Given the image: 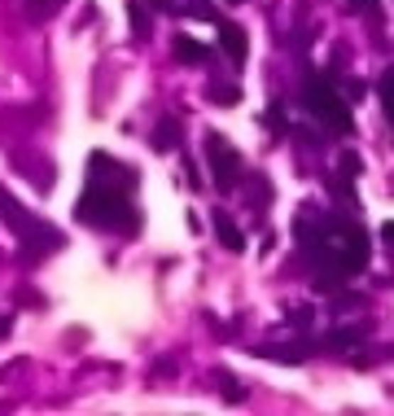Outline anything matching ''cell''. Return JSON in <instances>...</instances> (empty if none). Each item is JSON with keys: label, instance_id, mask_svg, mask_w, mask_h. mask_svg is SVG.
I'll list each match as a JSON object with an SVG mask.
<instances>
[{"label": "cell", "instance_id": "obj_8", "mask_svg": "<svg viewBox=\"0 0 394 416\" xmlns=\"http://www.w3.org/2000/svg\"><path fill=\"white\" fill-rule=\"evenodd\" d=\"M180 145V123L175 119H163V123H158V132H153V149L158 153H171Z\"/></svg>", "mask_w": 394, "mask_h": 416}, {"label": "cell", "instance_id": "obj_19", "mask_svg": "<svg viewBox=\"0 0 394 416\" xmlns=\"http://www.w3.org/2000/svg\"><path fill=\"white\" fill-rule=\"evenodd\" d=\"M373 5H377V0H351V9H355V13H363V9H373Z\"/></svg>", "mask_w": 394, "mask_h": 416}, {"label": "cell", "instance_id": "obj_12", "mask_svg": "<svg viewBox=\"0 0 394 416\" xmlns=\"http://www.w3.org/2000/svg\"><path fill=\"white\" fill-rule=\"evenodd\" d=\"M127 18H131V31H136V35H149V9H145V0H127Z\"/></svg>", "mask_w": 394, "mask_h": 416}, {"label": "cell", "instance_id": "obj_4", "mask_svg": "<svg viewBox=\"0 0 394 416\" xmlns=\"http://www.w3.org/2000/svg\"><path fill=\"white\" fill-rule=\"evenodd\" d=\"M307 110L320 119L329 132H351V110H346V101H341L337 88H329L324 80H311V84H307Z\"/></svg>", "mask_w": 394, "mask_h": 416}, {"label": "cell", "instance_id": "obj_10", "mask_svg": "<svg viewBox=\"0 0 394 416\" xmlns=\"http://www.w3.org/2000/svg\"><path fill=\"white\" fill-rule=\"evenodd\" d=\"M175 58H180V62H206L210 48L197 44V40H189V35H180V40H175Z\"/></svg>", "mask_w": 394, "mask_h": 416}, {"label": "cell", "instance_id": "obj_6", "mask_svg": "<svg viewBox=\"0 0 394 416\" xmlns=\"http://www.w3.org/2000/svg\"><path fill=\"white\" fill-rule=\"evenodd\" d=\"M219 44H224V53L232 58V66H241V62H246V53H250L246 31L236 27V22H224V18H219Z\"/></svg>", "mask_w": 394, "mask_h": 416}, {"label": "cell", "instance_id": "obj_3", "mask_svg": "<svg viewBox=\"0 0 394 416\" xmlns=\"http://www.w3.org/2000/svg\"><path fill=\"white\" fill-rule=\"evenodd\" d=\"M0 215H5L9 232H18V241L26 246V258H40V254H48V250L62 246V232L53 228V224H44V219H35L9 189H0Z\"/></svg>", "mask_w": 394, "mask_h": 416}, {"label": "cell", "instance_id": "obj_9", "mask_svg": "<svg viewBox=\"0 0 394 416\" xmlns=\"http://www.w3.org/2000/svg\"><path fill=\"white\" fill-rule=\"evenodd\" d=\"M254 355L276 359V363H302V359H307V351H302V346H258Z\"/></svg>", "mask_w": 394, "mask_h": 416}, {"label": "cell", "instance_id": "obj_11", "mask_svg": "<svg viewBox=\"0 0 394 416\" xmlns=\"http://www.w3.org/2000/svg\"><path fill=\"white\" fill-rule=\"evenodd\" d=\"M206 97H210V101H219V106H236V101H241V88H236V84H219V80H215V84L206 88Z\"/></svg>", "mask_w": 394, "mask_h": 416}, {"label": "cell", "instance_id": "obj_14", "mask_svg": "<svg viewBox=\"0 0 394 416\" xmlns=\"http://www.w3.org/2000/svg\"><path fill=\"white\" fill-rule=\"evenodd\" d=\"M58 9H62V0H26V18H31V22H44Z\"/></svg>", "mask_w": 394, "mask_h": 416}, {"label": "cell", "instance_id": "obj_7", "mask_svg": "<svg viewBox=\"0 0 394 416\" xmlns=\"http://www.w3.org/2000/svg\"><path fill=\"white\" fill-rule=\"evenodd\" d=\"M215 237H219V246H224L228 254H241V250H246V232L236 228L224 211H215Z\"/></svg>", "mask_w": 394, "mask_h": 416}, {"label": "cell", "instance_id": "obj_15", "mask_svg": "<svg viewBox=\"0 0 394 416\" xmlns=\"http://www.w3.org/2000/svg\"><path fill=\"white\" fill-rule=\"evenodd\" d=\"M381 106H385V119L394 127V66L385 70V80H381Z\"/></svg>", "mask_w": 394, "mask_h": 416}, {"label": "cell", "instance_id": "obj_13", "mask_svg": "<svg viewBox=\"0 0 394 416\" xmlns=\"http://www.w3.org/2000/svg\"><path fill=\"white\" fill-rule=\"evenodd\" d=\"M363 337H368V329H341V333L324 337V351H337V346H355V342H363Z\"/></svg>", "mask_w": 394, "mask_h": 416}, {"label": "cell", "instance_id": "obj_18", "mask_svg": "<svg viewBox=\"0 0 394 416\" xmlns=\"http://www.w3.org/2000/svg\"><path fill=\"white\" fill-rule=\"evenodd\" d=\"M381 241H390V246H394V219H390V224H381Z\"/></svg>", "mask_w": 394, "mask_h": 416}, {"label": "cell", "instance_id": "obj_1", "mask_svg": "<svg viewBox=\"0 0 394 416\" xmlns=\"http://www.w3.org/2000/svg\"><path fill=\"white\" fill-rule=\"evenodd\" d=\"M302 250L311 258H324V268H337V272H363L368 258H373V246H368V232L351 219H329L324 228H311L302 224Z\"/></svg>", "mask_w": 394, "mask_h": 416}, {"label": "cell", "instance_id": "obj_16", "mask_svg": "<svg viewBox=\"0 0 394 416\" xmlns=\"http://www.w3.org/2000/svg\"><path fill=\"white\" fill-rule=\"evenodd\" d=\"M341 175H346V180H355V175H363V158H359V153H355V149H346V153H341Z\"/></svg>", "mask_w": 394, "mask_h": 416}, {"label": "cell", "instance_id": "obj_5", "mask_svg": "<svg viewBox=\"0 0 394 416\" xmlns=\"http://www.w3.org/2000/svg\"><path fill=\"white\" fill-rule=\"evenodd\" d=\"M206 163H210V175H215V185L224 189V193H232V189H241V153H236L219 132H206Z\"/></svg>", "mask_w": 394, "mask_h": 416}, {"label": "cell", "instance_id": "obj_17", "mask_svg": "<svg viewBox=\"0 0 394 416\" xmlns=\"http://www.w3.org/2000/svg\"><path fill=\"white\" fill-rule=\"evenodd\" d=\"M145 5H149V9H158V13H175L171 0H145Z\"/></svg>", "mask_w": 394, "mask_h": 416}, {"label": "cell", "instance_id": "obj_2", "mask_svg": "<svg viewBox=\"0 0 394 416\" xmlns=\"http://www.w3.org/2000/svg\"><path fill=\"white\" fill-rule=\"evenodd\" d=\"M75 219L79 224H88V228H105V232H136V211H131V202L110 189V185H101V180H92L88 193L79 197L75 206Z\"/></svg>", "mask_w": 394, "mask_h": 416}]
</instances>
